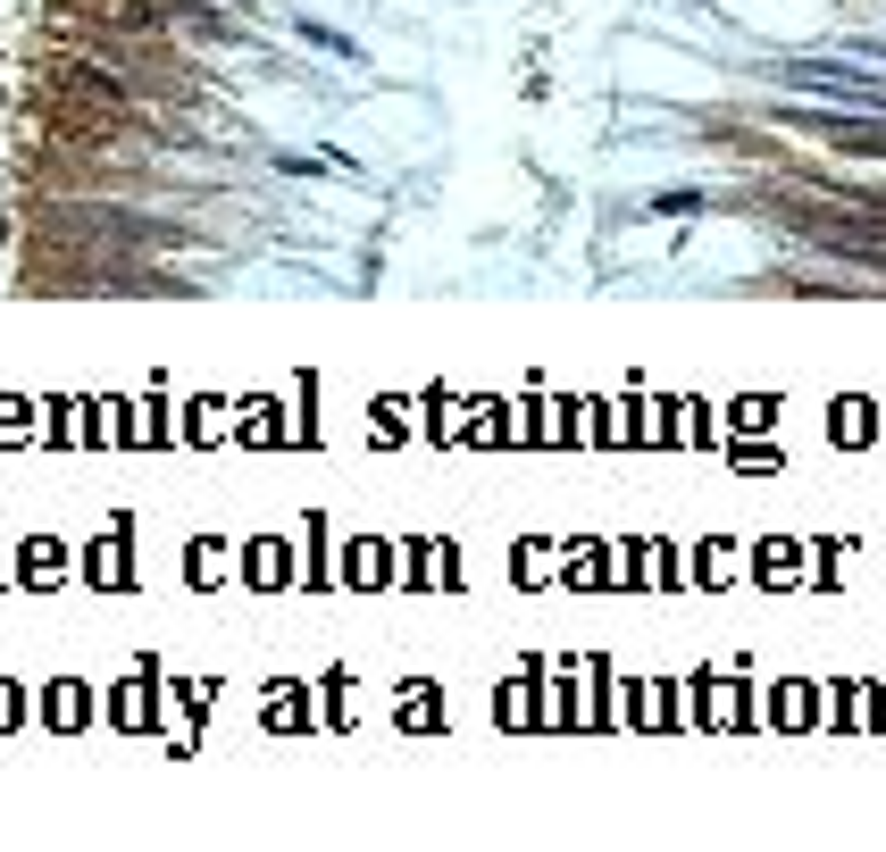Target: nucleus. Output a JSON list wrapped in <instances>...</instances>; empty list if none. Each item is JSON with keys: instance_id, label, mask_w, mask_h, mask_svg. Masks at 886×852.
<instances>
[{"instance_id": "obj_1", "label": "nucleus", "mask_w": 886, "mask_h": 852, "mask_svg": "<svg viewBox=\"0 0 886 852\" xmlns=\"http://www.w3.org/2000/svg\"><path fill=\"white\" fill-rule=\"evenodd\" d=\"M293 34L310 42V51H326V59H368V42H352L343 26H326V17H293Z\"/></svg>"}]
</instances>
